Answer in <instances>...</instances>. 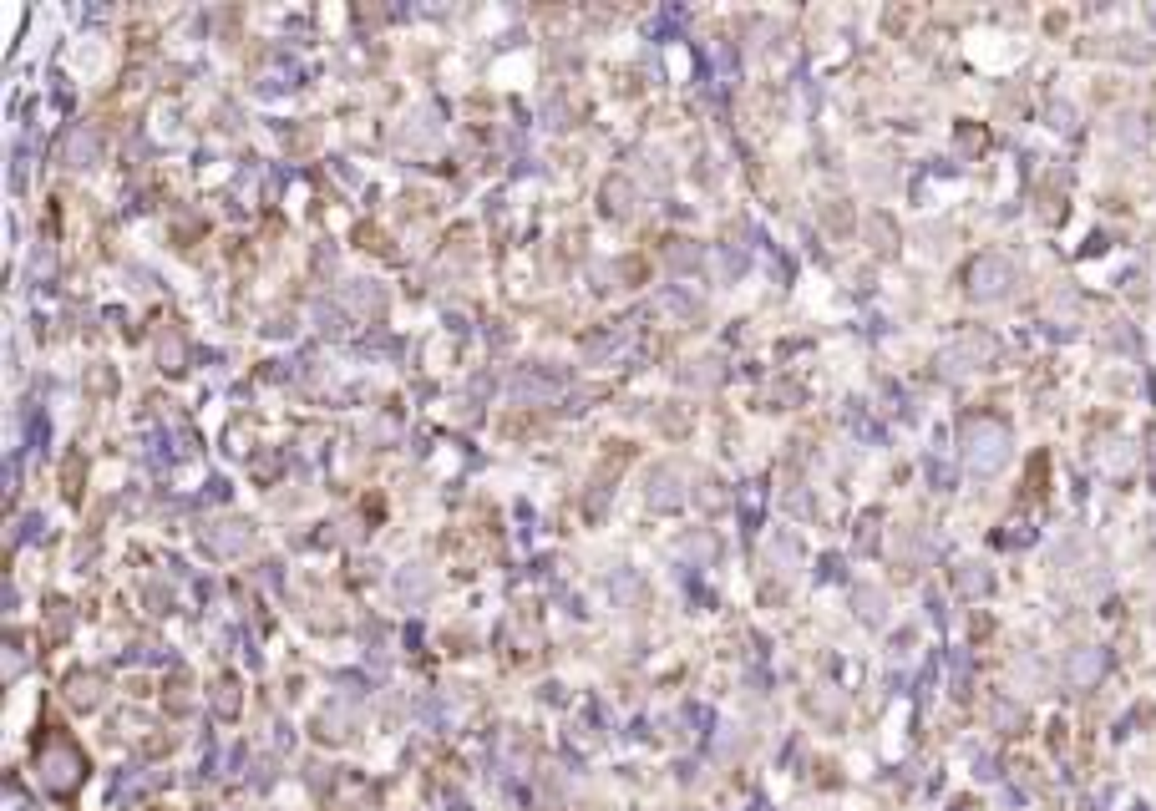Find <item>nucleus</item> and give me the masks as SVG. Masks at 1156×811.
Wrapping results in <instances>:
<instances>
[{
	"label": "nucleus",
	"mask_w": 1156,
	"mask_h": 811,
	"mask_svg": "<svg viewBox=\"0 0 1156 811\" xmlns=\"http://www.w3.org/2000/svg\"><path fill=\"white\" fill-rule=\"evenodd\" d=\"M1101 670V659H1096V654H1085V659H1075V674H1085V680H1090V674Z\"/></svg>",
	"instance_id": "nucleus-1"
}]
</instances>
